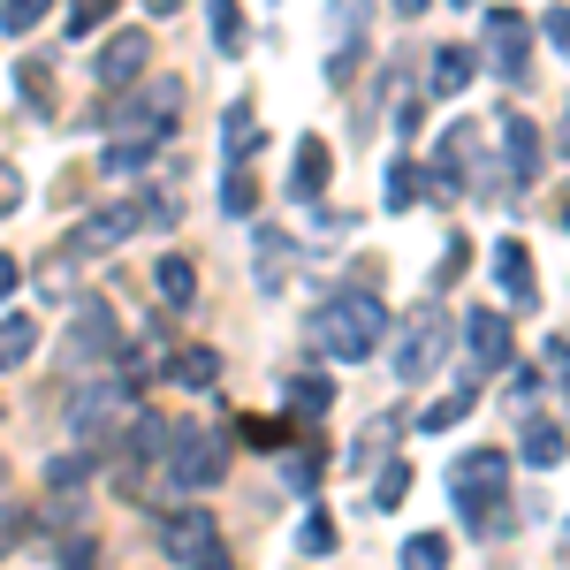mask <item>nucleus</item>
Listing matches in <instances>:
<instances>
[{
    "instance_id": "nucleus-1",
    "label": "nucleus",
    "mask_w": 570,
    "mask_h": 570,
    "mask_svg": "<svg viewBox=\"0 0 570 570\" xmlns=\"http://www.w3.org/2000/svg\"><path fill=\"white\" fill-rule=\"evenodd\" d=\"M381 335H389V305L373 289H335L327 305L312 312V343L327 357H343V365H365L381 351Z\"/></svg>"
},
{
    "instance_id": "nucleus-2",
    "label": "nucleus",
    "mask_w": 570,
    "mask_h": 570,
    "mask_svg": "<svg viewBox=\"0 0 570 570\" xmlns=\"http://www.w3.org/2000/svg\"><path fill=\"white\" fill-rule=\"evenodd\" d=\"M502 487H510V456H502V449H464V456L449 464V494H456V510H464L472 532H510Z\"/></svg>"
},
{
    "instance_id": "nucleus-3",
    "label": "nucleus",
    "mask_w": 570,
    "mask_h": 570,
    "mask_svg": "<svg viewBox=\"0 0 570 570\" xmlns=\"http://www.w3.org/2000/svg\"><path fill=\"white\" fill-rule=\"evenodd\" d=\"M69 441H85V449H107V441L122 434L137 419V381L130 373H99V381H85V389L69 395Z\"/></svg>"
},
{
    "instance_id": "nucleus-4",
    "label": "nucleus",
    "mask_w": 570,
    "mask_h": 570,
    "mask_svg": "<svg viewBox=\"0 0 570 570\" xmlns=\"http://www.w3.org/2000/svg\"><path fill=\"white\" fill-rule=\"evenodd\" d=\"M160 472H168L183 494H206V487H220V472H228V449H220L214 426H168Z\"/></svg>"
},
{
    "instance_id": "nucleus-5",
    "label": "nucleus",
    "mask_w": 570,
    "mask_h": 570,
    "mask_svg": "<svg viewBox=\"0 0 570 570\" xmlns=\"http://www.w3.org/2000/svg\"><path fill=\"white\" fill-rule=\"evenodd\" d=\"M441 343H449V312L426 297V305L403 320V343H395V381H411V389H419V381L441 365Z\"/></svg>"
},
{
    "instance_id": "nucleus-6",
    "label": "nucleus",
    "mask_w": 570,
    "mask_h": 570,
    "mask_svg": "<svg viewBox=\"0 0 570 570\" xmlns=\"http://www.w3.org/2000/svg\"><path fill=\"white\" fill-rule=\"evenodd\" d=\"M176 122H183V85H176V77L130 91V99L115 107V130H122V137H168Z\"/></svg>"
},
{
    "instance_id": "nucleus-7",
    "label": "nucleus",
    "mask_w": 570,
    "mask_h": 570,
    "mask_svg": "<svg viewBox=\"0 0 570 570\" xmlns=\"http://www.w3.org/2000/svg\"><path fill=\"white\" fill-rule=\"evenodd\" d=\"M502 365H510V320H502V312H472V320H464V381L480 389Z\"/></svg>"
},
{
    "instance_id": "nucleus-8",
    "label": "nucleus",
    "mask_w": 570,
    "mask_h": 570,
    "mask_svg": "<svg viewBox=\"0 0 570 570\" xmlns=\"http://www.w3.org/2000/svg\"><path fill=\"white\" fill-rule=\"evenodd\" d=\"M160 548H168V563L176 570H190V563H206L220 548V525L206 518V510H176L168 525H160Z\"/></svg>"
},
{
    "instance_id": "nucleus-9",
    "label": "nucleus",
    "mask_w": 570,
    "mask_h": 570,
    "mask_svg": "<svg viewBox=\"0 0 570 570\" xmlns=\"http://www.w3.org/2000/svg\"><path fill=\"white\" fill-rule=\"evenodd\" d=\"M145 61H153V39H145V31H115V39L99 46V85L130 91L137 77H145Z\"/></svg>"
},
{
    "instance_id": "nucleus-10",
    "label": "nucleus",
    "mask_w": 570,
    "mask_h": 570,
    "mask_svg": "<svg viewBox=\"0 0 570 570\" xmlns=\"http://www.w3.org/2000/svg\"><path fill=\"white\" fill-rule=\"evenodd\" d=\"M115 351V312L107 305H77V320H69V365H99V357Z\"/></svg>"
},
{
    "instance_id": "nucleus-11",
    "label": "nucleus",
    "mask_w": 570,
    "mask_h": 570,
    "mask_svg": "<svg viewBox=\"0 0 570 570\" xmlns=\"http://www.w3.org/2000/svg\"><path fill=\"white\" fill-rule=\"evenodd\" d=\"M525 16H518V8H494V16H487V53H494V69H502V77H525Z\"/></svg>"
},
{
    "instance_id": "nucleus-12",
    "label": "nucleus",
    "mask_w": 570,
    "mask_h": 570,
    "mask_svg": "<svg viewBox=\"0 0 570 570\" xmlns=\"http://www.w3.org/2000/svg\"><path fill=\"white\" fill-rule=\"evenodd\" d=\"M494 282H502V297H510V305H532V297H540V282H532V252L518 244V236H502V244H494Z\"/></svg>"
},
{
    "instance_id": "nucleus-13",
    "label": "nucleus",
    "mask_w": 570,
    "mask_h": 570,
    "mask_svg": "<svg viewBox=\"0 0 570 570\" xmlns=\"http://www.w3.org/2000/svg\"><path fill=\"white\" fill-rule=\"evenodd\" d=\"M122 236H137V206H99V214L69 236V252H107V244H122Z\"/></svg>"
},
{
    "instance_id": "nucleus-14",
    "label": "nucleus",
    "mask_w": 570,
    "mask_h": 570,
    "mask_svg": "<svg viewBox=\"0 0 570 570\" xmlns=\"http://www.w3.org/2000/svg\"><path fill=\"white\" fill-rule=\"evenodd\" d=\"M365 16H373V0H335V16H327L335 23V61H327L335 77H351V53L365 46Z\"/></svg>"
},
{
    "instance_id": "nucleus-15",
    "label": "nucleus",
    "mask_w": 570,
    "mask_h": 570,
    "mask_svg": "<svg viewBox=\"0 0 570 570\" xmlns=\"http://www.w3.org/2000/svg\"><path fill=\"white\" fill-rule=\"evenodd\" d=\"M327 168H335V160H327V145H320V137H297V160H289V198H320V190H327Z\"/></svg>"
},
{
    "instance_id": "nucleus-16",
    "label": "nucleus",
    "mask_w": 570,
    "mask_h": 570,
    "mask_svg": "<svg viewBox=\"0 0 570 570\" xmlns=\"http://www.w3.org/2000/svg\"><path fill=\"white\" fill-rule=\"evenodd\" d=\"M153 153H160V137H107V153H99V176H145L153 168Z\"/></svg>"
},
{
    "instance_id": "nucleus-17",
    "label": "nucleus",
    "mask_w": 570,
    "mask_h": 570,
    "mask_svg": "<svg viewBox=\"0 0 570 570\" xmlns=\"http://www.w3.org/2000/svg\"><path fill=\"white\" fill-rule=\"evenodd\" d=\"M502 145H510V183L540 176V130H532L525 115H502Z\"/></svg>"
},
{
    "instance_id": "nucleus-18",
    "label": "nucleus",
    "mask_w": 570,
    "mask_h": 570,
    "mask_svg": "<svg viewBox=\"0 0 570 570\" xmlns=\"http://www.w3.org/2000/svg\"><path fill=\"white\" fill-rule=\"evenodd\" d=\"M153 289H160V305L190 312V305H198V266H190V259H176V252H168V259L153 266Z\"/></svg>"
},
{
    "instance_id": "nucleus-19",
    "label": "nucleus",
    "mask_w": 570,
    "mask_h": 570,
    "mask_svg": "<svg viewBox=\"0 0 570 570\" xmlns=\"http://www.w3.org/2000/svg\"><path fill=\"white\" fill-rule=\"evenodd\" d=\"M525 464L532 472H556L563 464V426L556 419H525Z\"/></svg>"
},
{
    "instance_id": "nucleus-20",
    "label": "nucleus",
    "mask_w": 570,
    "mask_h": 570,
    "mask_svg": "<svg viewBox=\"0 0 570 570\" xmlns=\"http://www.w3.org/2000/svg\"><path fill=\"white\" fill-rule=\"evenodd\" d=\"M464 85H472V53L464 46H441L434 53V99H456Z\"/></svg>"
},
{
    "instance_id": "nucleus-21",
    "label": "nucleus",
    "mask_w": 570,
    "mask_h": 570,
    "mask_svg": "<svg viewBox=\"0 0 570 570\" xmlns=\"http://www.w3.org/2000/svg\"><path fill=\"white\" fill-rule=\"evenodd\" d=\"M31 351H39V327L31 320H0V373L31 365Z\"/></svg>"
},
{
    "instance_id": "nucleus-22",
    "label": "nucleus",
    "mask_w": 570,
    "mask_h": 570,
    "mask_svg": "<svg viewBox=\"0 0 570 570\" xmlns=\"http://www.w3.org/2000/svg\"><path fill=\"white\" fill-rule=\"evenodd\" d=\"M220 214H228V220L259 214V183H252V168H228V183H220Z\"/></svg>"
},
{
    "instance_id": "nucleus-23",
    "label": "nucleus",
    "mask_w": 570,
    "mask_h": 570,
    "mask_svg": "<svg viewBox=\"0 0 570 570\" xmlns=\"http://www.w3.org/2000/svg\"><path fill=\"white\" fill-rule=\"evenodd\" d=\"M472 419V389H456V395H441V403H426L419 411V434H449V426H464Z\"/></svg>"
},
{
    "instance_id": "nucleus-24",
    "label": "nucleus",
    "mask_w": 570,
    "mask_h": 570,
    "mask_svg": "<svg viewBox=\"0 0 570 570\" xmlns=\"http://www.w3.org/2000/svg\"><path fill=\"white\" fill-rule=\"evenodd\" d=\"M16 91H23L31 115H46V107H53V69H46V61H16Z\"/></svg>"
},
{
    "instance_id": "nucleus-25",
    "label": "nucleus",
    "mask_w": 570,
    "mask_h": 570,
    "mask_svg": "<svg viewBox=\"0 0 570 570\" xmlns=\"http://www.w3.org/2000/svg\"><path fill=\"white\" fill-rule=\"evenodd\" d=\"M327 403H335V389H327V381H289V419L320 426V419H327Z\"/></svg>"
},
{
    "instance_id": "nucleus-26",
    "label": "nucleus",
    "mask_w": 570,
    "mask_h": 570,
    "mask_svg": "<svg viewBox=\"0 0 570 570\" xmlns=\"http://www.w3.org/2000/svg\"><path fill=\"white\" fill-rule=\"evenodd\" d=\"M168 373H176L183 389H214V381H220V351H183Z\"/></svg>"
},
{
    "instance_id": "nucleus-27",
    "label": "nucleus",
    "mask_w": 570,
    "mask_h": 570,
    "mask_svg": "<svg viewBox=\"0 0 570 570\" xmlns=\"http://www.w3.org/2000/svg\"><path fill=\"white\" fill-rule=\"evenodd\" d=\"M183 220V190H153V198H137V228H176Z\"/></svg>"
},
{
    "instance_id": "nucleus-28",
    "label": "nucleus",
    "mask_w": 570,
    "mask_h": 570,
    "mask_svg": "<svg viewBox=\"0 0 570 570\" xmlns=\"http://www.w3.org/2000/svg\"><path fill=\"white\" fill-rule=\"evenodd\" d=\"M214 46L220 53H244V8L236 0H214Z\"/></svg>"
},
{
    "instance_id": "nucleus-29",
    "label": "nucleus",
    "mask_w": 570,
    "mask_h": 570,
    "mask_svg": "<svg viewBox=\"0 0 570 570\" xmlns=\"http://www.w3.org/2000/svg\"><path fill=\"white\" fill-rule=\"evenodd\" d=\"M403 570H449V548H441L434 532H411L403 540Z\"/></svg>"
},
{
    "instance_id": "nucleus-30",
    "label": "nucleus",
    "mask_w": 570,
    "mask_h": 570,
    "mask_svg": "<svg viewBox=\"0 0 570 570\" xmlns=\"http://www.w3.org/2000/svg\"><path fill=\"white\" fill-rule=\"evenodd\" d=\"M297 548H305V556H335V518H327V510H305V525H297Z\"/></svg>"
},
{
    "instance_id": "nucleus-31",
    "label": "nucleus",
    "mask_w": 570,
    "mask_h": 570,
    "mask_svg": "<svg viewBox=\"0 0 570 570\" xmlns=\"http://www.w3.org/2000/svg\"><path fill=\"white\" fill-rule=\"evenodd\" d=\"M403 494H411V464H395V456H381V480H373V502H381V510H395Z\"/></svg>"
},
{
    "instance_id": "nucleus-32",
    "label": "nucleus",
    "mask_w": 570,
    "mask_h": 570,
    "mask_svg": "<svg viewBox=\"0 0 570 570\" xmlns=\"http://www.w3.org/2000/svg\"><path fill=\"white\" fill-rule=\"evenodd\" d=\"M220 137H228V153H252V145H259V122H252V107H244V99L220 115Z\"/></svg>"
},
{
    "instance_id": "nucleus-33",
    "label": "nucleus",
    "mask_w": 570,
    "mask_h": 570,
    "mask_svg": "<svg viewBox=\"0 0 570 570\" xmlns=\"http://www.w3.org/2000/svg\"><path fill=\"white\" fill-rule=\"evenodd\" d=\"M46 8H53V0H0V31H8V39H23Z\"/></svg>"
},
{
    "instance_id": "nucleus-34",
    "label": "nucleus",
    "mask_w": 570,
    "mask_h": 570,
    "mask_svg": "<svg viewBox=\"0 0 570 570\" xmlns=\"http://www.w3.org/2000/svg\"><path fill=\"white\" fill-rule=\"evenodd\" d=\"M282 259H289V244L274 228H259V289H282Z\"/></svg>"
},
{
    "instance_id": "nucleus-35",
    "label": "nucleus",
    "mask_w": 570,
    "mask_h": 570,
    "mask_svg": "<svg viewBox=\"0 0 570 570\" xmlns=\"http://www.w3.org/2000/svg\"><path fill=\"white\" fill-rule=\"evenodd\" d=\"M107 16H115V0H77V8H69V39H91Z\"/></svg>"
},
{
    "instance_id": "nucleus-36",
    "label": "nucleus",
    "mask_w": 570,
    "mask_h": 570,
    "mask_svg": "<svg viewBox=\"0 0 570 570\" xmlns=\"http://www.w3.org/2000/svg\"><path fill=\"white\" fill-rule=\"evenodd\" d=\"M46 480H53V487H85V480H91V456H85V449L53 456V464H46Z\"/></svg>"
},
{
    "instance_id": "nucleus-37",
    "label": "nucleus",
    "mask_w": 570,
    "mask_h": 570,
    "mask_svg": "<svg viewBox=\"0 0 570 570\" xmlns=\"http://www.w3.org/2000/svg\"><path fill=\"white\" fill-rule=\"evenodd\" d=\"M61 570H99V540H91V532H77V540L61 548Z\"/></svg>"
},
{
    "instance_id": "nucleus-38",
    "label": "nucleus",
    "mask_w": 570,
    "mask_h": 570,
    "mask_svg": "<svg viewBox=\"0 0 570 570\" xmlns=\"http://www.w3.org/2000/svg\"><path fill=\"white\" fill-rule=\"evenodd\" d=\"M282 480L297 487V494H312V487H320V456H289V464H282Z\"/></svg>"
},
{
    "instance_id": "nucleus-39",
    "label": "nucleus",
    "mask_w": 570,
    "mask_h": 570,
    "mask_svg": "<svg viewBox=\"0 0 570 570\" xmlns=\"http://www.w3.org/2000/svg\"><path fill=\"white\" fill-rule=\"evenodd\" d=\"M411 190H419V176H411V160H395V168H389V206H411Z\"/></svg>"
},
{
    "instance_id": "nucleus-40",
    "label": "nucleus",
    "mask_w": 570,
    "mask_h": 570,
    "mask_svg": "<svg viewBox=\"0 0 570 570\" xmlns=\"http://www.w3.org/2000/svg\"><path fill=\"white\" fill-rule=\"evenodd\" d=\"M16 206H23V176H16V168H8V160H0V220L16 214Z\"/></svg>"
},
{
    "instance_id": "nucleus-41",
    "label": "nucleus",
    "mask_w": 570,
    "mask_h": 570,
    "mask_svg": "<svg viewBox=\"0 0 570 570\" xmlns=\"http://www.w3.org/2000/svg\"><path fill=\"white\" fill-rule=\"evenodd\" d=\"M16 282H23V266H16V259H8V252H0V305L16 297Z\"/></svg>"
},
{
    "instance_id": "nucleus-42",
    "label": "nucleus",
    "mask_w": 570,
    "mask_h": 570,
    "mask_svg": "<svg viewBox=\"0 0 570 570\" xmlns=\"http://www.w3.org/2000/svg\"><path fill=\"white\" fill-rule=\"evenodd\" d=\"M16 525H23V510H0V556L16 548Z\"/></svg>"
},
{
    "instance_id": "nucleus-43",
    "label": "nucleus",
    "mask_w": 570,
    "mask_h": 570,
    "mask_svg": "<svg viewBox=\"0 0 570 570\" xmlns=\"http://www.w3.org/2000/svg\"><path fill=\"white\" fill-rule=\"evenodd\" d=\"M395 16H411V23H419V16H426V0H395Z\"/></svg>"
},
{
    "instance_id": "nucleus-44",
    "label": "nucleus",
    "mask_w": 570,
    "mask_h": 570,
    "mask_svg": "<svg viewBox=\"0 0 570 570\" xmlns=\"http://www.w3.org/2000/svg\"><path fill=\"white\" fill-rule=\"evenodd\" d=\"M183 0H145V16H176Z\"/></svg>"
},
{
    "instance_id": "nucleus-45",
    "label": "nucleus",
    "mask_w": 570,
    "mask_h": 570,
    "mask_svg": "<svg viewBox=\"0 0 570 570\" xmlns=\"http://www.w3.org/2000/svg\"><path fill=\"white\" fill-rule=\"evenodd\" d=\"M456 8H472V0H456Z\"/></svg>"
}]
</instances>
